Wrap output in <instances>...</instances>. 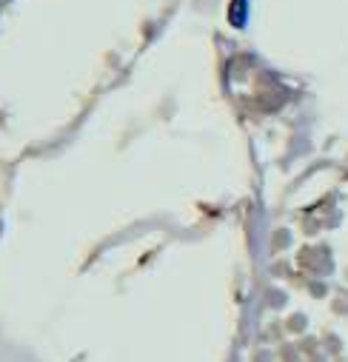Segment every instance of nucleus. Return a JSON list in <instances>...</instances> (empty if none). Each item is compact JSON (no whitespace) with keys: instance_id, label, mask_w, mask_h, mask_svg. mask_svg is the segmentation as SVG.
<instances>
[{"instance_id":"obj_1","label":"nucleus","mask_w":348,"mask_h":362,"mask_svg":"<svg viewBox=\"0 0 348 362\" xmlns=\"http://www.w3.org/2000/svg\"><path fill=\"white\" fill-rule=\"evenodd\" d=\"M231 23L237 26V29H243L245 26V0H234V4H231Z\"/></svg>"}]
</instances>
